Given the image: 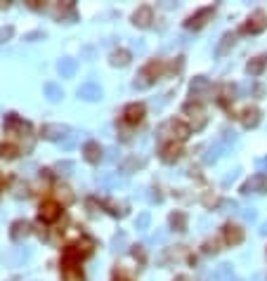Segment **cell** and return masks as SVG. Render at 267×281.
<instances>
[{"instance_id": "cell-29", "label": "cell", "mask_w": 267, "mask_h": 281, "mask_svg": "<svg viewBox=\"0 0 267 281\" xmlns=\"http://www.w3.org/2000/svg\"><path fill=\"white\" fill-rule=\"evenodd\" d=\"M220 243H218V241H215V239H213V241H206V243H204V253L206 255H211V253H218V251H220Z\"/></svg>"}, {"instance_id": "cell-19", "label": "cell", "mask_w": 267, "mask_h": 281, "mask_svg": "<svg viewBox=\"0 0 267 281\" xmlns=\"http://www.w3.org/2000/svg\"><path fill=\"white\" fill-rule=\"evenodd\" d=\"M265 66H267V57L265 55L253 57V59H248V64H246V74L255 78V76H260L262 71H265Z\"/></svg>"}, {"instance_id": "cell-26", "label": "cell", "mask_w": 267, "mask_h": 281, "mask_svg": "<svg viewBox=\"0 0 267 281\" xmlns=\"http://www.w3.org/2000/svg\"><path fill=\"white\" fill-rule=\"evenodd\" d=\"M99 206H102V208H107V213H111V215H116V218H118V215H123V213H125V210H121V206H118L116 201H111V199L102 201Z\"/></svg>"}, {"instance_id": "cell-10", "label": "cell", "mask_w": 267, "mask_h": 281, "mask_svg": "<svg viewBox=\"0 0 267 281\" xmlns=\"http://www.w3.org/2000/svg\"><path fill=\"white\" fill-rule=\"evenodd\" d=\"M151 21H154V10H151L149 5H140L132 12V24H135L137 28H149Z\"/></svg>"}, {"instance_id": "cell-27", "label": "cell", "mask_w": 267, "mask_h": 281, "mask_svg": "<svg viewBox=\"0 0 267 281\" xmlns=\"http://www.w3.org/2000/svg\"><path fill=\"white\" fill-rule=\"evenodd\" d=\"M182 66H185V57H175V62L168 64V71H171V74H180Z\"/></svg>"}, {"instance_id": "cell-3", "label": "cell", "mask_w": 267, "mask_h": 281, "mask_svg": "<svg viewBox=\"0 0 267 281\" xmlns=\"http://www.w3.org/2000/svg\"><path fill=\"white\" fill-rule=\"evenodd\" d=\"M171 137V142H185L189 135H192V128L185 123V121H180V118H171V121H165L161 125V137Z\"/></svg>"}, {"instance_id": "cell-11", "label": "cell", "mask_w": 267, "mask_h": 281, "mask_svg": "<svg viewBox=\"0 0 267 281\" xmlns=\"http://www.w3.org/2000/svg\"><path fill=\"white\" fill-rule=\"evenodd\" d=\"M222 241H225L227 246H239L241 241H244V229L239 225H232V222H227L222 227Z\"/></svg>"}, {"instance_id": "cell-36", "label": "cell", "mask_w": 267, "mask_h": 281, "mask_svg": "<svg viewBox=\"0 0 267 281\" xmlns=\"http://www.w3.org/2000/svg\"><path fill=\"white\" fill-rule=\"evenodd\" d=\"M175 281H189V279H187V276H178V279H175Z\"/></svg>"}, {"instance_id": "cell-15", "label": "cell", "mask_w": 267, "mask_h": 281, "mask_svg": "<svg viewBox=\"0 0 267 281\" xmlns=\"http://www.w3.org/2000/svg\"><path fill=\"white\" fill-rule=\"evenodd\" d=\"M10 239L12 241H21L26 239L28 234H31V222H26V220H14L12 225H10Z\"/></svg>"}, {"instance_id": "cell-13", "label": "cell", "mask_w": 267, "mask_h": 281, "mask_svg": "<svg viewBox=\"0 0 267 281\" xmlns=\"http://www.w3.org/2000/svg\"><path fill=\"white\" fill-rule=\"evenodd\" d=\"M180 156H182V144L180 142H168L161 147V161L163 163H175V161H180Z\"/></svg>"}, {"instance_id": "cell-34", "label": "cell", "mask_w": 267, "mask_h": 281, "mask_svg": "<svg viewBox=\"0 0 267 281\" xmlns=\"http://www.w3.org/2000/svg\"><path fill=\"white\" fill-rule=\"evenodd\" d=\"M253 92H255L258 97H262V95H265V88H262V85H255V88H253Z\"/></svg>"}, {"instance_id": "cell-18", "label": "cell", "mask_w": 267, "mask_h": 281, "mask_svg": "<svg viewBox=\"0 0 267 281\" xmlns=\"http://www.w3.org/2000/svg\"><path fill=\"white\" fill-rule=\"evenodd\" d=\"M64 132H69L66 125L45 123V125L41 128V137H45V139H57V137H64Z\"/></svg>"}, {"instance_id": "cell-37", "label": "cell", "mask_w": 267, "mask_h": 281, "mask_svg": "<svg viewBox=\"0 0 267 281\" xmlns=\"http://www.w3.org/2000/svg\"><path fill=\"white\" fill-rule=\"evenodd\" d=\"M265 165H267V161H265Z\"/></svg>"}, {"instance_id": "cell-24", "label": "cell", "mask_w": 267, "mask_h": 281, "mask_svg": "<svg viewBox=\"0 0 267 281\" xmlns=\"http://www.w3.org/2000/svg\"><path fill=\"white\" fill-rule=\"evenodd\" d=\"M21 151H19V147L14 142H3L0 144V158H5V161H12V158H17Z\"/></svg>"}, {"instance_id": "cell-14", "label": "cell", "mask_w": 267, "mask_h": 281, "mask_svg": "<svg viewBox=\"0 0 267 281\" xmlns=\"http://www.w3.org/2000/svg\"><path fill=\"white\" fill-rule=\"evenodd\" d=\"M211 92V83H208V78L206 76H196L192 81V97L194 102H201V99H206V95Z\"/></svg>"}, {"instance_id": "cell-9", "label": "cell", "mask_w": 267, "mask_h": 281, "mask_svg": "<svg viewBox=\"0 0 267 281\" xmlns=\"http://www.w3.org/2000/svg\"><path fill=\"white\" fill-rule=\"evenodd\" d=\"M213 14H215V5L201 7V10H196L192 17H187L185 26H187V28H201V26H206V21L211 19Z\"/></svg>"}, {"instance_id": "cell-21", "label": "cell", "mask_w": 267, "mask_h": 281, "mask_svg": "<svg viewBox=\"0 0 267 281\" xmlns=\"http://www.w3.org/2000/svg\"><path fill=\"white\" fill-rule=\"evenodd\" d=\"M130 59H132V55L128 52V50H114L109 55V62H111V66H128L130 64Z\"/></svg>"}, {"instance_id": "cell-2", "label": "cell", "mask_w": 267, "mask_h": 281, "mask_svg": "<svg viewBox=\"0 0 267 281\" xmlns=\"http://www.w3.org/2000/svg\"><path fill=\"white\" fill-rule=\"evenodd\" d=\"M182 114H185V123L192 128V130H204L206 123H208V116H206V109L201 102H187L182 107Z\"/></svg>"}, {"instance_id": "cell-23", "label": "cell", "mask_w": 267, "mask_h": 281, "mask_svg": "<svg viewBox=\"0 0 267 281\" xmlns=\"http://www.w3.org/2000/svg\"><path fill=\"white\" fill-rule=\"evenodd\" d=\"M55 201L62 203V206H69V203L74 201V194H71V189H69L66 185H57L55 187Z\"/></svg>"}, {"instance_id": "cell-5", "label": "cell", "mask_w": 267, "mask_h": 281, "mask_svg": "<svg viewBox=\"0 0 267 281\" xmlns=\"http://www.w3.org/2000/svg\"><path fill=\"white\" fill-rule=\"evenodd\" d=\"M62 213H64V206L57 203L55 199H45V201H41V206H38V218H41L43 225L57 222V220L62 218Z\"/></svg>"}, {"instance_id": "cell-22", "label": "cell", "mask_w": 267, "mask_h": 281, "mask_svg": "<svg viewBox=\"0 0 267 281\" xmlns=\"http://www.w3.org/2000/svg\"><path fill=\"white\" fill-rule=\"evenodd\" d=\"M168 222H171V227L175 229V232H187V215H185L182 210L171 213V218H168Z\"/></svg>"}, {"instance_id": "cell-35", "label": "cell", "mask_w": 267, "mask_h": 281, "mask_svg": "<svg viewBox=\"0 0 267 281\" xmlns=\"http://www.w3.org/2000/svg\"><path fill=\"white\" fill-rule=\"evenodd\" d=\"M3 189H5V178L0 175V194H3Z\"/></svg>"}, {"instance_id": "cell-6", "label": "cell", "mask_w": 267, "mask_h": 281, "mask_svg": "<svg viewBox=\"0 0 267 281\" xmlns=\"http://www.w3.org/2000/svg\"><path fill=\"white\" fill-rule=\"evenodd\" d=\"M144 114H147V109H144L142 102H130V104H125L123 114H121V121H123L125 125L135 128V125H140L144 121Z\"/></svg>"}, {"instance_id": "cell-33", "label": "cell", "mask_w": 267, "mask_h": 281, "mask_svg": "<svg viewBox=\"0 0 267 281\" xmlns=\"http://www.w3.org/2000/svg\"><path fill=\"white\" fill-rule=\"evenodd\" d=\"M64 281H83V274H71V276H64Z\"/></svg>"}, {"instance_id": "cell-7", "label": "cell", "mask_w": 267, "mask_h": 281, "mask_svg": "<svg viewBox=\"0 0 267 281\" xmlns=\"http://www.w3.org/2000/svg\"><path fill=\"white\" fill-rule=\"evenodd\" d=\"M265 28H267V14L262 12V10H258V12H253L244 24H241L239 31L241 33H260Z\"/></svg>"}, {"instance_id": "cell-25", "label": "cell", "mask_w": 267, "mask_h": 281, "mask_svg": "<svg viewBox=\"0 0 267 281\" xmlns=\"http://www.w3.org/2000/svg\"><path fill=\"white\" fill-rule=\"evenodd\" d=\"M201 203H204V206L208 208V210H215V208H218L220 203H222V199H220L218 194H213V192H206L204 196H201Z\"/></svg>"}, {"instance_id": "cell-17", "label": "cell", "mask_w": 267, "mask_h": 281, "mask_svg": "<svg viewBox=\"0 0 267 281\" xmlns=\"http://www.w3.org/2000/svg\"><path fill=\"white\" fill-rule=\"evenodd\" d=\"M241 123H244V128L246 130H251V128H255V125L260 123V109L258 107H246V109L241 111Z\"/></svg>"}, {"instance_id": "cell-30", "label": "cell", "mask_w": 267, "mask_h": 281, "mask_svg": "<svg viewBox=\"0 0 267 281\" xmlns=\"http://www.w3.org/2000/svg\"><path fill=\"white\" fill-rule=\"evenodd\" d=\"M12 33H14L12 26H3V28H0V43H7L10 38H12Z\"/></svg>"}, {"instance_id": "cell-1", "label": "cell", "mask_w": 267, "mask_h": 281, "mask_svg": "<svg viewBox=\"0 0 267 281\" xmlns=\"http://www.w3.org/2000/svg\"><path fill=\"white\" fill-rule=\"evenodd\" d=\"M165 71H168V66H165L163 59H149V62L140 69V74H137L135 88H140V90L151 88V85H154V83H156L158 78L165 74Z\"/></svg>"}, {"instance_id": "cell-12", "label": "cell", "mask_w": 267, "mask_h": 281, "mask_svg": "<svg viewBox=\"0 0 267 281\" xmlns=\"http://www.w3.org/2000/svg\"><path fill=\"white\" fill-rule=\"evenodd\" d=\"M215 99H218L220 107H229V104L237 99V85H234V83H222L218 88V97H215Z\"/></svg>"}, {"instance_id": "cell-20", "label": "cell", "mask_w": 267, "mask_h": 281, "mask_svg": "<svg viewBox=\"0 0 267 281\" xmlns=\"http://www.w3.org/2000/svg\"><path fill=\"white\" fill-rule=\"evenodd\" d=\"M234 43H237V36L229 31V33H225L222 38H220V43H218V48H215V55L218 57H225L229 50L234 48Z\"/></svg>"}, {"instance_id": "cell-4", "label": "cell", "mask_w": 267, "mask_h": 281, "mask_svg": "<svg viewBox=\"0 0 267 281\" xmlns=\"http://www.w3.org/2000/svg\"><path fill=\"white\" fill-rule=\"evenodd\" d=\"M3 128H5L10 135H17V137H28V135H31V123H26V121H24L19 114H14V111L5 114Z\"/></svg>"}, {"instance_id": "cell-8", "label": "cell", "mask_w": 267, "mask_h": 281, "mask_svg": "<svg viewBox=\"0 0 267 281\" xmlns=\"http://www.w3.org/2000/svg\"><path fill=\"white\" fill-rule=\"evenodd\" d=\"M267 192V175L265 172H255L241 185V194H265Z\"/></svg>"}, {"instance_id": "cell-28", "label": "cell", "mask_w": 267, "mask_h": 281, "mask_svg": "<svg viewBox=\"0 0 267 281\" xmlns=\"http://www.w3.org/2000/svg\"><path fill=\"white\" fill-rule=\"evenodd\" d=\"M130 253H132V258H135L140 265H144V262H147V255H144V248L142 246H132Z\"/></svg>"}, {"instance_id": "cell-32", "label": "cell", "mask_w": 267, "mask_h": 281, "mask_svg": "<svg viewBox=\"0 0 267 281\" xmlns=\"http://www.w3.org/2000/svg\"><path fill=\"white\" fill-rule=\"evenodd\" d=\"M111 281H132L130 276L125 274V272H121V269H116V272H114V279Z\"/></svg>"}, {"instance_id": "cell-31", "label": "cell", "mask_w": 267, "mask_h": 281, "mask_svg": "<svg viewBox=\"0 0 267 281\" xmlns=\"http://www.w3.org/2000/svg\"><path fill=\"white\" fill-rule=\"evenodd\" d=\"M142 161H137V158H130V161H125L123 163V170H130V168H140Z\"/></svg>"}, {"instance_id": "cell-16", "label": "cell", "mask_w": 267, "mask_h": 281, "mask_svg": "<svg viewBox=\"0 0 267 281\" xmlns=\"http://www.w3.org/2000/svg\"><path fill=\"white\" fill-rule=\"evenodd\" d=\"M83 158L88 161V163H99L102 161V147H99V142H95V139H90V142L83 144Z\"/></svg>"}]
</instances>
